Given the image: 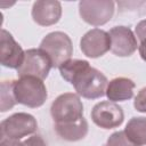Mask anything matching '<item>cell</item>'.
Listing matches in <instances>:
<instances>
[{
	"label": "cell",
	"mask_w": 146,
	"mask_h": 146,
	"mask_svg": "<svg viewBox=\"0 0 146 146\" xmlns=\"http://www.w3.org/2000/svg\"><path fill=\"white\" fill-rule=\"evenodd\" d=\"M25 57V51L15 41L13 35L5 29L0 35V63L5 67L18 68Z\"/></svg>",
	"instance_id": "obj_11"
},
{
	"label": "cell",
	"mask_w": 146,
	"mask_h": 146,
	"mask_svg": "<svg viewBox=\"0 0 146 146\" xmlns=\"http://www.w3.org/2000/svg\"><path fill=\"white\" fill-rule=\"evenodd\" d=\"M92 122L103 129H113L122 124L124 113L121 106L111 100L97 103L91 110Z\"/></svg>",
	"instance_id": "obj_8"
},
{
	"label": "cell",
	"mask_w": 146,
	"mask_h": 146,
	"mask_svg": "<svg viewBox=\"0 0 146 146\" xmlns=\"http://www.w3.org/2000/svg\"><path fill=\"white\" fill-rule=\"evenodd\" d=\"M80 48L83 55L90 58H97L111 49V38L108 32L100 29L88 31L80 41Z\"/></svg>",
	"instance_id": "obj_9"
},
{
	"label": "cell",
	"mask_w": 146,
	"mask_h": 146,
	"mask_svg": "<svg viewBox=\"0 0 146 146\" xmlns=\"http://www.w3.org/2000/svg\"><path fill=\"white\" fill-rule=\"evenodd\" d=\"M133 106L138 112L146 113V87L140 89L133 100Z\"/></svg>",
	"instance_id": "obj_18"
},
{
	"label": "cell",
	"mask_w": 146,
	"mask_h": 146,
	"mask_svg": "<svg viewBox=\"0 0 146 146\" xmlns=\"http://www.w3.org/2000/svg\"><path fill=\"white\" fill-rule=\"evenodd\" d=\"M38 123L33 115L24 112L15 113L0 124V146H17L23 137L36 131Z\"/></svg>",
	"instance_id": "obj_2"
},
{
	"label": "cell",
	"mask_w": 146,
	"mask_h": 146,
	"mask_svg": "<svg viewBox=\"0 0 146 146\" xmlns=\"http://www.w3.org/2000/svg\"><path fill=\"white\" fill-rule=\"evenodd\" d=\"M14 95L18 104L31 108L42 106L48 97L43 80L35 76H23L15 80Z\"/></svg>",
	"instance_id": "obj_3"
},
{
	"label": "cell",
	"mask_w": 146,
	"mask_h": 146,
	"mask_svg": "<svg viewBox=\"0 0 146 146\" xmlns=\"http://www.w3.org/2000/svg\"><path fill=\"white\" fill-rule=\"evenodd\" d=\"M58 68L62 78L70 82L83 98L97 99L105 95L107 78L97 68L91 67L88 60L70 59Z\"/></svg>",
	"instance_id": "obj_1"
},
{
	"label": "cell",
	"mask_w": 146,
	"mask_h": 146,
	"mask_svg": "<svg viewBox=\"0 0 146 146\" xmlns=\"http://www.w3.org/2000/svg\"><path fill=\"white\" fill-rule=\"evenodd\" d=\"M14 82L13 80L10 81H2L0 86V98H1V104L0 108L1 112H6L10 108H13L17 102L14 95Z\"/></svg>",
	"instance_id": "obj_16"
},
{
	"label": "cell",
	"mask_w": 146,
	"mask_h": 146,
	"mask_svg": "<svg viewBox=\"0 0 146 146\" xmlns=\"http://www.w3.org/2000/svg\"><path fill=\"white\" fill-rule=\"evenodd\" d=\"M125 136L137 146L146 145V117L145 116H135L131 117L125 128Z\"/></svg>",
	"instance_id": "obj_15"
},
{
	"label": "cell",
	"mask_w": 146,
	"mask_h": 146,
	"mask_svg": "<svg viewBox=\"0 0 146 146\" xmlns=\"http://www.w3.org/2000/svg\"><path fill=\"white\" fill-rule=\"evenodd\" d=\"M40 49L47 54L52 67H59L71 59L73 44L70 36L60 31L48 33L40 43Z\"/></svg>",
	"instance_id": "obj_4"
},
{
	"label": "cell",
	"mask_w": 146,
	"mask_h": 146,
	"mask_svg": "<svg viewBox=\"0 0 146 146\" xmlns=\"http://www.w3.org/2000/svg\"><path fill=\"white\" fill-rule=\"evenodd\" d=\"M50 114L55 123L74 122L83 117V104L76 94L65 92L52 102Z\"/></svg>",
	"instance_id": "obj_5"
},
{
	"label": "cell",
	"mask_w": 146,
	"mask_h": 146,
	"mask_svg": "<svg viewBox=\"0 0 146 146\" xmlns=\"http://www.w3.org/2000/svg\"><path fill=\"white\" fill-rule=\"evenodd\" d=\"M111 38V51L119 57L131 56L137 49V39L127 26H115L108 32Z\"/></svg>",
	"instance_id": "obj_10"
},
{
	"label": "cell",
	"mask_w": 146,
	"mask_h": 146,
	"mask_svg": "<svg viewBox=\"0 0 146 146\" xmlns=\"http://www.w3.org/2000/svg\"><path fill=\"white\" fill-rule=\"evenodd\" d=\"M51 67L52 65L47 54L40 48H33L25 50V57L22 65L17 68V74L19 78L35 76L38 79L44 80L48 76Z\"/></svg>",
	"instance_id": "obj_7"
},
{
	"label": "cell",
	"mask_w": 146,
	"mask_h": 146,
	"mask_svg": "<svg viewBox=\"0 0 146 146\" xmlns=\"http://www.w3.org/2000/svg\"><path fill=\"white\" fill-rule=\"evenodd\" d=\"M62 16V6L56 0H38L32 7V18L40 26L56 24Z\"/></svg>",
	"instance_id": "obj_12"
},
{
	"label": "cell",
	"mask_w": 146,
	"mask_h": 146,
	"mask_svg": "<svg viewBox=\"0 0 146 146\" xmlns=\"http://www.w3.org/2000/svg\"><path fill=\"white\" fill-rule=\"evenodd\" d=\"M114 6L115 3L111 0H82L79 2V14L86 23L100 26L111 21Z\"/></svg>",
	"instance_id": "obj_6"
},
{
	"label": "cell",
	"mask_w": 146,
	"mask_h": 146,
	"mask_svg": "<svg viewBox=\"0 0 146 146\" xmlns=\"http://www.w3.org/2000/svg\"><path fill=\"white\" fill-rule=\"evenodd\" d=\"M56 133L64 140L78 141L83 139L88 133V122L84 117L68 123H55Z\"/></svg>",
	"instance_id": "obj_14"
},
{
	"label": "cell",
	"mask_w": 146,
	"mask_h": 146,
	"mask_svg": "<svg viewBox=\"0 0 146 146\" xmlns=\"http://www.w3.org/2000/svg\"><path fill=\"white\" fill-rule=\"evenodd\" d=\"M135 33H136V36L138 38L139 41L146 40V19L140 21V22L136 25V27H135Z\"/></svg>",
	"instance_id": "obj_20"
},
{
	"label": "cell",
	"mask_w": 146,
	"mask_h": 146,
	"mask_svg": "<svg viewBox=\"0 0 146 146\" xmlns=\"http://www.w3.org/2000/svg\"><path fill=\"white\" fill-rule=\"evenodd\" d=\"M105 146H137V145L133 144L125 136L124 131H116L108 137Z\"/></svg>",
	"instance_id": "obj_17"
},
{
	"label": "cell",
	"mask_w": 146,
	"mask_h": 146,
	"mask_svg": "<svg viewBox=\"0 0 146 146\" xmlns=\"http://www.w3.org/2000/svg\"><path fill=\"white\" fill-rule=\"evenodd\" d=\"M17 146H46V143L41 136L34 135V136H31L23 141H19Z\"/></svg>",
	"instance_id": "obj_19"
},
{
	"label": "cell",
	"mask_w": 146,
	"mask_h": 146,
	"mask_svg": "<svg viewBox=\"0 0 146 146\" xmlns=\"http://www.w3.org/2000/svg\"><path fill=\"white\" fill-rule=\"evenodd\" d=\"M136 84L128 78H115L107 84L105 95L111 102H124L133 96V89Z\"/></svg>",
	"instance_id": "obj_13"
},
{
	"label": "cell",
	"mask_w": 146,
	"mask_h": 146,
	"mask_svg": "<svg viewBox=\"0 0 146 146\" xmlns=\"http://www.w3.org/2000/svg\"><path fill=\"white\" fill-rule=\"evenodd\" d=\"M138 51H139V55H140L141 59L146 62V40L140 41V43L138 46Z\"/></svg>",
	"instance_id": "obj_21"
}]
</instances>
